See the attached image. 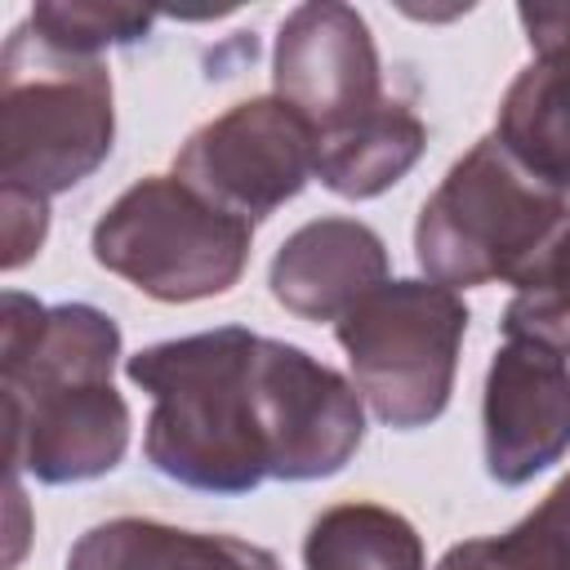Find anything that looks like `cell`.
I'll return each mask as SVG.
<instances>
[{
	"label": "cell",
	"mask_w": 570,
	"mask_h": 570,
	"mask_svg": "<svg viewBox=\"0 0 570 570\" xmlns=\"http://www.w3.org/2000/svg\"><path fill=\"white\" fill-rule=\"evenodd\" d=\"M485 472L525 485L570 450V365L566 356L508 338L485 374L481 401Z\"/></svg>",
	"instance_id": "10"
},
{
	"label": "cell",
	"mask_w": 570,
	"mask_h": 570,
	"mask_svg": "<svg viewBox=\"0 0 570 570\" xmlns=\"http://www.w3.org/2000/svg\"><path fill=\"white\" fill-rule=\"evenodd\" d=\"M174 174L218 209L258 223L316 178V129L276 94L245 98L183 142Z\"/></svg>",
	"instance_id": "6"
},
{
	"label": "cell",
	"mask_w": 570,
	"mask_h": 570,
	"mask_svg": "<svg viewBox=\"0 0 570 570\" xmlns=\"http://www.w3.org/2000/svg\"><path fill=\"white\" fill-rule=\"evenodd\" d=\"M463 334L468 303L436 281H383L334 325L356 392L401 432L445 414Z\"/></svg>",
	"instance_id": "5"
},
{
	"label": "cell",
	"mask_w": 570,
	"mask_h": 570,
	"mask_svg": "<svg viewBox=\"0 0 570 570\" xmlns=\"http://www.w3.org/2000/svg\"><path fill=\"white\" fill-rule=\"evenodd\" d=\"M0 214H4V254H0V263H4V272H13L45 245L49 200L31 196V191H18V187H0Z\"/></svg>",
	"instance_id": "19"
},
{
	"label": "cell",
	"mask_w": 570,
	"mask_h": 570,
	"mask_svg": "<svg viewBox=\"0 0 570 570\" xmlns=\"http://www.w3.org/2000/svg\"><path fill=\"white\" fill-rule=\"evenodd\" d=\"M517 18L534 62L508 85L494 138L525 174L570 200V4H521Z\"/></svg>",
	"instance_id": "11"
},
{
	"label": "cell",
	"mask_w": 570,
	"mask_h": 570,
	"mask_svg": "<svg viewBox=\"0 0 570 570\" xmlns=\"http://www.w3.org/2000/svg\"><path fill=\"white\" fill-rule=\"evenodd\" d=\"M9 463L45 485L94 481L129 450V405L111 379L4 387Z\"/></svg>",
	"instance_id": "9"
},
{
	"label": "cell",
	"mask_w": 570,
	"mask_h": 570,
	"mask_svg": "<svg viewBox=\"0 0 570 570\" xmlns=\"http://www.w3.org/2000/svg\"><path fill=\"white\" fill-rule=\"evenodd\" d=\"M67 570H281V561L236 534H196L147 517H116L71 543Z\"/></svg>",
	"instance_id": "13"
},
{
	"label": "cell",
	"mask_w": 570,
	"mask_h": 570,
	"mask_svg": "<svg viewBox=\"0 0 570 570\" xmlns=\"http://www.w3.org/2000/svg\"><path fill=\"white\" fill-rule=\"evenodd\" d=\"M387 281V245L370 223L312 218L272 258V298L303 321H343Z\"/></svg>",
	"instance_id": "12"
},
{
	"label": "cell",
	"mask_w": 570,
	"mask_h": 570,
	"mask_svg": "<svg viewBox=\"0 0 570 570\" xmlns=\"http://www.w3.org/2000/svg\"><path fill=\"white\" fill-rule=\"evenodd\" d=\"M258 410L276 481L334 476L365 441L356 383L281 338H258Z\"/></svg>",
	"instance_id": "7"
},
{
	"label": "cell",
	"mask_w": 570,
	"mask_h": 570,
	"mask_svg": "<svg viewBox=\"0 0 570 570\" xmlns=\"http://www.w3.org/2000/svg\"><path fill=\"white\" fill-rule=\"evenodd\" d=\"M307 570H428L419 530L383 503H334L303 539Z\"/></svg>",
	"instance_id": "15"
},
{
	"label": "cell",
	"mask_w": 570,
	"mask_h": 570,
	"mask_svg": "<svg viewBox=\"0 0 570 570\" xmlns=\"http://www.w3.org/2000/svg\"><path fill=\"white\" fill-rule=\"evenodd\" d=\"M254 227L178 174H151L125 187L94 223L98 267L125 276L160 303H196L227 294L249 263Z\"/></svg>",
	"instance_id": "4"
},
{
	"label": "cell",
	"mask_w": 570,
	"mask_h": 570,
	"mask_svg": "<svg viewBox=\"0 0 570 570\" xmlns=\"http://www.w3.org/2000/svg\"><path fill=\"white\" fill-rule=\"evenodd\" d=\"M436 570H570V472L508 534L454 543Z\"/></svg>",
	"instance_id": "16"
},
{
	"label": "cell",
	"mask_w": 570,
	"mask_h": 570,
	"mask_svg": "<svg viewBox=\"0 0 570 570\" xmlns=\"http://www.w3.org/2000/svg\"><path fill=\"white\" fill-rule=\"evenodd\" d=\"M570 227V200L525 174L490 134L472 142L414 223V258L445 289L525 285Z\"/></svg>",
	"instance_id": "2"
},
{
	"label": "cell",
	"mask_w": 570,
	"mask_h": 570,
	"mask_svg": "<svg viewBox=\"0 0 570 570\" xmlns=\"http://www.w3.org/2000/svg\"><path fill=\"white\" fill-rule=\"evenodd\" d=\"M258 338L245 325H223L151 343L125 361L129 383L151 396L142 450L156 472L209 494H249L272 476Z\"/></svg>",
	"instance_id": "1"
},
{
	"label": "cell",
	"mask_w": 570,
	"mask_h": 570,
	"mask_svg": "<svg viewBox=\"0 0 570 570\" xmlns=\"http://www.w3.org/2000/svg\"><path fill=\"white\" fill-rule=\"evenodd\" d=\"M272 85L316 138L365 120L383 102L379 49L365 18L338 0L298 4L276 31Z\"/></svg>",
	"instance_id": "8"
},
{
	"label": "cell",
	"mask_w": 570,
	"mask_h": 570,
	"mask_svg": "<svg viewBox=\"0 0 570 570\" xmlns=\"http://www.w3.org/2000/svg\"><path fill=\"white\" fill-rule=\"evenodd\" d=\"M151 18L147 9H134V4H94V0H45L31 9V27L67 49V53H80V58H98V49L107 45H134L151 31Z\"/></svg>",
	"instance_id": "18"
},
{
	"label": "cell",
	"mask_w": 570,
	"mask_h": 570,
	"mask_svg": "<svg viewBox=\"0 0 570 570\" xmlns=\"http://www.w3.org/2000/svg\"><path fill=\"white\" fill-rule=\"evenodd\" d=\"M503 334L570 356V227L534 267V276L517 285L503 312Z\"/></svg>",
	"instance_id": "17"
},
{
	"label": "cell",
	"mask_w": 570,
	"mask_h": 570,
	"mask_svg": "<svg viewBox=\"0 0 570 570\" xmlns=\"http://www.w3.org/2000/svg\"><path fill=\"white\" fill-rule=\"evenodd\" d=\"M423 147H428L423 120L405 102L383 98L365 120L316 138V178L334 196L370 200L392 183H401L419 165Z\"/></svg>",
	"instance_id": "14"
},
{
	"label": "cell",
	"mask_w": 570,
	"mask_h": 570,
	"mask_svg": "<svg viewBox=\"0 0 570 570\" xmlns=\"http://www.w3.org/2000/svg\"><path fill=\"white\" fill-rule=\"evenodd\" d=\"M116 138L111 76L98 58L49 45L31 22L0 53V187L58 196L85 183Z\"/></svg>",
	"instance_id": "3"
}]
</instances>
